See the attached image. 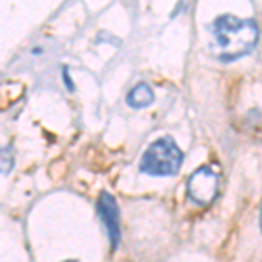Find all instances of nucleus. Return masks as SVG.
Instances as JSON below:
<instances>
[{"instance_id":"nucleus-1","label":"nucleus","mask_w":262,"mask_h":262,"mask_svg":"<svg viewBox=\"0 0 262 262\" xmlns=\"http://www.w3.org/2000/svg\"><path fill=\"white\" fill-rule=\"evenodd\" d=\"M210 32L217 46L219 61L231 63L242 60L255 49L259 42V25L255 19H243L234 14H221L213 19Z\"/></svg>"},{"instance_id":"nucleus-2","label":"nucleus","mask_w":262,"mask_h":262,"mask_svg":"<svg viewBox=\"0 0 262 262\" xmlns=\"http://www.w3.org/2000/svg\"><path fill=\"white\" fill-rule=\"evenodd\" d=\"M184 163V152L179 149L171 137L154 140L143 152L140 159V171L150 177H173Z\"/></svg>"},{"instance_id":"nucleus-3","label":"nucleus","mask_w":262,"mask_h":262,"mask_svg":"<svg viewBox=\"0 0 262 262\" xmlns=\"http://www.w3.org/2000/svg\"><path fill=\"white\" fill-rule=\"evenodd\" d=\"M221 189V173L212 166H200L187 179V198L200 206H208L215 201Z\"/></svg>"},{"instance_id":"nucleus-4","label":"nucleus","mask_w":262,"mask_h":262,"mask_svg":"<svg viewBox=\"0 0 262 262\" xmlns=\"http://www.w3.org/2000/svg\"><path fill=\"white\" fill-rule=\"evenodd\" d=\"M96 212H98L101 222L105 226V231H107L111 248L116 250L121 242V217L116 198L111 192H101L98 201H96Z\"/></svg>"},{"instance_id":"nucleus-5","label":"nucleus","mask_w":262,"mask_h":262,"mask_svg":"<svg viewBox=\"0 0 262 262\" xmlns=\"http://www.w3.org/2000/svg\"><path fill=\"white\" fill-rule=\"evenodd\" d=\"M156 101V93L147 82H138L126 95V103L131 108H145Z\"/></svg>"},{"instance_id":"nucleus-6","label":"nucleus","mask_w":262,"mask_h":262,"mask_svg":"<svg viewBox=\"0 0 262 262\" xmlns=\"http://www.w3.org/2000/svg\"><path fill=\"white\" fill-rule=\"evenodd\" d=\"M12 166H14V156H12V145H7L2 149V173L7 175V173L12 171Z\"/></svg>"},{"instance_id":"nucleus-7","label":"nucleus","mask_w":262,"mask_h":262,"mask_svg":"<svg viewBox=\"0 0 262 262\" xmlns=\"http://www.w3.org/2000/svg\"><path fill=\"white\" fill-rule=\"evenodd\" d=\"M61 81H63V86L67 88V91H69V93H74L75 91L74 81H72L70 72H69V65H63L61 67Z\"/></svg>"},{"instance_id":"nucleus-8","label":"nucleus","mask_w":262,"mask_h":262,"mask_svg":"<svg viewBox=\"0 0 262 262\" xmlns=\"http://www.w3.org/2000/svg\"><path fill=\"white\" fill-rule=\"evenodd\" d=\"M260 231H262V206H260Z\"/></svg>"},{"instance_id":"nucleus-9","label":"nucleus","mask_w":262,"mask_h":262,"mask_svg":"<svg viewBox=\"0 0 262 262\" xmlns=\"http://www.w3.org/2000/svg\"><path fill=\"white\" fill-rule=\"evenodd\" d=\"M63 262H79V260H75V259H69V260H63Z\"/></svg>"}]
</instances>
